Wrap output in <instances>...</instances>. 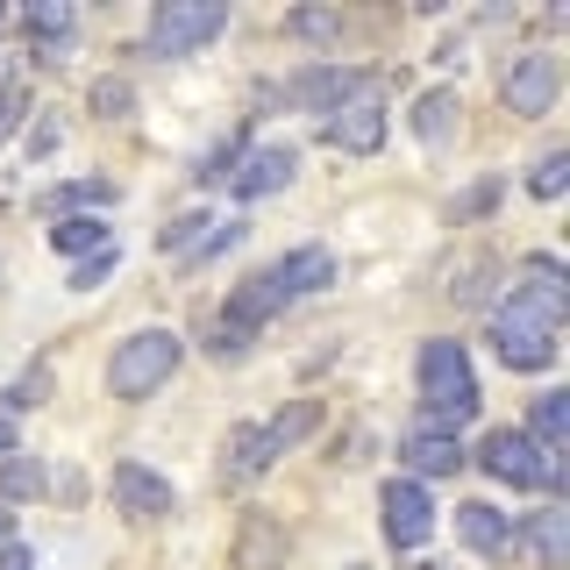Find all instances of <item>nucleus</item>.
<instances>
[{
	"label": "nucleus",
	"instance_id": "obj_1",
	"mask_svg": "<svg viewBox=\"0 0 570 570\" xmlns=\"http://www.w3.org/2000/svg\"><path fill=\"white\" fill-rule=\"evenodd\" d=\"M414 385H421V428H442L456 435L463 421L485 406V385H478V364L456 335H428L414 356Z\"/></svg>",
	"mask_w": 570,
	"mask_h": 570
},
{
	"label": "nucleus",
	"instance_id": "obj_2",
	"mask_svg": "<svg viewBox=\"0 0 570 570\" xmlns=\"http://www.w3.org/2000/svg\"><path fill=\"white\" fill-rule=\"evenodd\" d=\"M178 364H186V335L178 328H136V335L115 343V356H107V392H115L121 406H142V400H157V392L171 385Z\"/></svg>",
	"mask_w": 570,
	"mask_h": 570
},
{
	"label": "nucleus",
	"instance_id": "obj_3",
	"mask_svg": "<svg viewBox=\"0 0 570 570\" xmlns=\"http://www.w3.org/2000/svg\"><path fill=\"white\" fill-rule=\"evenodd\" d=\"M471 463L485 478H499V485H513V492H563V450H542L521 428H492Z\"/></svg>",
	"mask_w": 570,
	"mask_h": 570
},
{
	"label": "nucleus",
	"instance_id": "obj_4",
	"mask_svg": "<svg viewBox=\"0 0 570 570\" xmlns=\"http://www.w3.org/2000/svg\"><path fill=\"white\" fill-rule=\"evenodd\" d=\"M228 29V0H157L142 22V58H193Z\"/></svg>",
	"mask_w": 570,
	"mask_h": 570
},
{
	"label": "nucleus",
	"instance_id": "obj_5",
	"mask_svg": "<svg viewBox=\"0 0 570 570\" xmlns=\"http://www.w3.org/2000/svg\"><path fill=\"white\" fill-rule=\"evenodd\" d=\"M557 94H563V58H557V50L528 43V50H513V58L499 65V100H507V115L534 121V115L557 107Z\"/></svg>",
	"mask_w": 570,
	"mask_h": 570
},
{
	"label": "nucleus",
	"instance_id": "obj_6",
	"mask_svg": "<svg viewBox=\"0 0 570 570\" xmlns=\"http://www.w3.org/2000/svg\"><path fill=\"white\" fill-rule=\"evenodd\" d=\"M507 299L521 314L549 321V328H563V314H570V272L549 257V249H528V257H513V272H507Z\"/></svg>",
	"mask_w": 570,
	"mask_h": 570
},
{
	"label": "nucleus",
	"instance_id": "obj_7",
	"mask_svg": "<svg viewBox=\"0 0 570 570\" xmlns=\"http://www.w3.org/2000/svg\"><path fill=\"white\" fill-rule=\"evenodd\" d=\"M492 356L507 371H549L557 364V328H549V321H534V314H521L513 307V299H499L492 307Z\"/></svg>",
	"mask_w": 570,
	"mask_h": 570
},
{
	"label": "nucleus",
	"instance_id": "obj_8",
	"mask_svg": "<svg viewBox=\"0 0 570 570\" xmlns=\"http://www.w3.org/2000/svg\"><path fill=\"white\" fill-rule=\"evenodd\" d=\"M379 528H385V542L400 549V557H414L428 534H435V499H428V485H414V478H385L379 485Z\"/></svg>",
	"mask_w": 570,
	"mask_h": 570
},
{
	"label": "nucleus",
	"instance_id": "obj_9",
	"mask_svg": "<svg viewBox=\"0 0 570 570\" xmlns=\"http://www.w3.org/2000/svg\"><path fill=\"white\" fill-rule=\"evenodd\" d=\"M385 136H392V107L379 94H356V100L335 107V115H321V142L343 150V157H379Z\"/></svg>",
	"mask_w": 570,
	"mask_h": 570
},
{
	"label": "nucleus",
	"instance_id": "obj_10",
	"mask_svg": "<svg viewBox=\"0 0 570 570\" xmlns=\"http://www.w3.org/2000/svg\"><path fill=\"white\" fill-rule=\"evenodd\" d=\"M278 94L293 107H307V115H335V107L356 100V94H379V71H364V65H307V71H293Z\"/></svg>",
	"mask_w": 570,
	"mask_h": 570
},
{
	"label": "nucleus",
	"instance_id": "obj_11",
	"mask_svg": "<svg viewBox=\"0 0 570 570\" xmlns=\"http://www.w3.org/2000/svg\"><path fill=\"white\" fill-rule=\"evenodd\" d=\"M107 492H115V513H129V521H171L178 513V485L165 471H150L142 456H121L107 471Z\"/></svg>",
	"mask_w": 570,
	"mask_h": 570
},
{
	"label": "nucleus",
	"instance_id": "obj_12",
	"mask_svg": "<svg viewBox=\"0 0 570 570\" xmlns=\"http://www.w3.org/2000/svg\"><path fill=\"white\" fill-rule=\"evenodd\" d=\"M285 557H293V528H285L272 507H249L236 521L228 563H236V570H285Z\"/></svg>",
	"mask_w": 570,
	"mask_h": 570
},
{
	"label": "nucleus",
	"instance_id": "obj_13",
	"mask_svg": "<svg viewBox=\"0 0 570 570\" xmlns=\"http://www.w3.org/2000/svg\"><path fill=\"white\" fill-rule=\"evenodd\" d=\"M463 463H471V450H463L456 435H442V428H406L400 435V478H414V485H428V478H456Z\"/></svg>",
	"mask_w": 570,
	"mask_h": 570
},
{
	"label": "nucleus",
	"instance_id": "obj_14",
	"mask_svg": "<svg viewBox=\"0 0 570 570\" xmlns=\"http://www.w3.org/2000/svg\"><path fill=\"white\" fill-rule=\"evenodd\" d=\"M513 549H521L534 570H563V557H570V507L563 499L521 513V521H513Z\"/></svg>",
	"mask_w": 570,
	"mask_h": 570
},
{
	"label": "nucleus",
	"instance_id": "obj_15",
	"mask_svg": "<svg viewBox=\"0 0 570 570\" xmlns=\"http://www.w3.org/2000/svg\"><path fill=\"white\" fill-rule=\"evenodd\" d=\"M293 178H299V150H293V142H257V150H243L228 193H236V200H272V193L293 186Z\"/></svg>",
	"mask_w": 570,
	"mask_h": 570
},
{
	"label": "nucleus",
	"instance_id": "obj_16",
	"mask_svg": "<svg viewBox=\"0 0 570 570\" xmlns=\"http://www.w3.org/2000/svg\"><path fill=\"white\" fill-rule=\"evenodd\" d=\"M456 542L471 549V557H513V513H499L492 499H456Z\"/></svg>",
	"mask_w": 570,
	"mask_h": 570
},
{
	"label": "nucleus",
	"instance_id": "obj_17",
	"mask_svg": "<svg viewBox=\"0 0 570 570\" xmlns=\"http://www.w3.org/2000/svg\"><path fill=\"white\" fill-rule=\"evenodd\" d=\"M272 272V285H278V299L293 307V299H307V293H328L335 285V257L321 243H299V249H285L278 264H264Z\"/></svg>",
	"mask_w": 570,
	"mask_h": 570
},
{
	"label": "nucleus",
	"instance_id": "obj_18",
	"mask_svg": "<svg viewBox=\"0 0 570 570\" xmlns=\"http://www.w3.org/2000/svg\"><path fill=\"white\" fill-rule=\"evenodd\" d=\"M272 463H278V450H272V435H264V421H236V428H228V442H222V485H257Z\"/></svg>",
	"mask_w": 570,
	"mask_h": 570
},
{
	"label": "nucleus",
	"instance_id": "obj_19",
	"mask_svg": "<svg viewBox=\"0 0 570 570\" xmlns=\"http://www.w3.org/2000/svg\"><path fill=\"white\" fill-rule=\"evenodd\" d=\"M272 314H285V299H278V285L272 272H249L243 285H228V299H222V321L228 328H243V335H257Z\"/></svg>",
	"mask_w": 570,
	"mask_h": 570
},
{
	"label": "nucleus",
	"instance_id": "obj_20",
	"mask_svg": "<svg viewBox=\"0 0 570 570\" xmlns=\"http://www.w3.org/2000/svg\"><path fill=\"white\" fill-rule=\"evenodd\" d=\"M499 278H507V264H499L492 249H463V257L450 264V278H442V293H450L456 307H485V299L499 293Z\"/></svg>",
	"mask_w": 570,
	"mask_h": 570
},
{
	"label": "nucleus",
	"instance_id": "obj_21",
	"mask_svg": "<svg viewBox=\"0 0 570 570\" xmlns=\"http://www.w3.org/2000/svg\"><path fill=\"white\" fill-rule=\"evenodd\" d=\"M406 129H414L428 150H442V142L463 129V94L456 86H428V94L414 100V115H406Z\"/></svg>",
	"mask_w": 570,
	"mask_h": 570
},
{
	"label": "nucleus",
	"instance_id": "obj_22",
	"mask_svg": "<svg viewBox=\"0 0 570 570\" xmlns=\"http://www.w3.org/2000/svg\"><path fill=\"white\" fill-rule=\"evenodd\" d=\"M22 22H29V50H36V65H58V50L71 43V36H79V8H71V0H36Z\"/></svg>",
	"mask_w": 570,
	"mask_h": 570
},
{
	"label": "nucleus",
	"instance_id": "obj_23",
	"mask_svg": "<svg viewBox=\"0 0 570 570\" xmlns=\"http://www.w3.org/2000/svg\"><path fill=\"white\" fill-rule=\"evenodd\" d=\"M94 207H115V178H65V186L43 193V214L58 222V214H94Z\"/></svg>",
	"mask_w": 570,
	"mask_h": 570
},
{
	"label": "nucleus",
	"instance_id": "obj_24",
	"mask_svg": "<svg viewBox=\"0 0 570 570\" xmlns=\"http://www.w3.org/2000/svg\"><path fill=\"white\" fill-rule=\"evenodd\" d=\"M107 243L115 236H107L100 214H58V222H50V249H58V257H94Z\"/></svg>",
	"mask_w": 570,
	"mask_h": 570
},
{
	"label": "nucleus",
	"instance_id": "obj_25",
	"mask_svg": "<svg viewBox=\"0 0 570 570\" xmlns=\"http://www.w3.org/2000/svg\"><path fill=\"white\" fill-rule=\"evenodd\" d=\"M521 435H534L542 450H563V442H570V392H534Z\"/></svg>",
	"mask_w": 570,
	"mask_h": 570
},
{
	"label": "nucleus",
	"instance_id": "obj_26",
	"mask_svg": "<svg viewBox=\"0 0 570 570\" xmlns=\"http://www.w3.org/2000/svg\"><path fill=\"white\" fill-rule=\"evenodd\" d=\"M207 228H214V214L207 207H186V214H171L165 228H157V257H171V264H186L193 249L207 243Z\"/></svg>",
	"mask_w": 570,
	"mask_h": 570
},
{
	"label": "nucleus",
	"instance_id": "obj_27",
	"mask_svg": "<svg viewBox=\"0 0 570 570\" xmlns=\"http://www.w3.org/2000/svg\"><path fill=\"white\" fill-rule=\"evenodd\" d=\"M321 428V400H285L272 421H264V435H272V450L285 456V450H299V442H307Z\"/></svg>",
	"mask_w": 570,
	"mask_h": 570
},
{
	"label": "nucleus",
	"instance_id": "obj_28",
	"mask_svg": "<svg viewBox=\"0 0 570 570\" xmlns=\"http://www.w3.org/2000/svg\"><path fill=\"white\" fill-rule=\"evenodd\" d=\"M50 492V471L36 456H0V507H22V499H43Z\"/></svg>",
	"mask_w": 570,
	"mask_h": 570
},
{
	"label": "nucleus",
	"instance_id": "obj_29",
	"mask_svg": "<svg viewBox=\"0 0 570 570\" xmlns=\"http://www.w3.org/2000/svg\"><path fill=\"white\" fill-rule=\"evenodd\" d=\"M243 150H249V121H236V129H228L222 142H214V150L200 157V186H228V178H236V165H243Z\"/></svg>",
	"mask_w": 570,
	"mask_h": 570
},
{
	"label": "nucleus",
	"instance_id": "obj_30",
	"mask_svg": "<svg viewBox=\"0 0 570 570\" xmlns=\"http://www.w3.org/2000/svg\"><path fill=\"white\" fill-rule=\"evenodd\" d=\"M293 43H343V8H285Z\"/></svg>",
	"mask_w": 570,
	"mask_h": 570
},
{
	"label": "nucleus",
	"instance_id": "obj_31",
	"mask_svg": "<svg viewBox=\"0 0 570 570\" xmlns=\"http://www.w3.org/2000/svg\"><path fill=\"white\" fill-rule=\"evenodd\" d=\"M528 193H534V200H563V193H570V150H542V157H534V165H528Z\"/></svg>",
	"mask_w": 570,
	"mask_h": 570
},
{
	"label": "nucleus",
	"instance_id": "obj_32",
	"mask_svg": "<svg viewBox=\"0 0 570 570\" xmlns=\"http://www.w3.org/2000/svg\"><path fill=\"white\" fill-rule=\"evenodd\" d=\"M86 107H94L100 121H129V115H136V86L107 71V79H94V94H86Z\"/></svg>",
	"mask_w": 570,
	"mask_h": 570
},
{
	"label": "nucleus",
	"instance_id": "obj_33",
	"mask_svg": "<svg viewBox=\"0 0 570 570\" xmlns=\"http://www.w3.org/2000/svg\"><path fill=\"white\" fill-rule=\"evenodd\" d=\"M115 264H121V249H115V243L94 249V257H79V264H71V293H100V285L115 278Z\"/></svg>",
	"mask_w": 570,
	"mask_h": 570
},
{
	"label": "nucleus",
	"instance_id": "obj_34",
	"mask_svg": "<svg viewBox=\"0 0 570 570\" xmlns=\"http://www.w3.org/2000/svg\"><path fill=\"white\" fill-rule=\"evenodd\" d=\"M499 193H507V178H478V186L450 207V222H456V228H463V222H485V214L499 207Z\"/></svg>",
	"mask_w": 570,
	"mask_h": 570
},
{
	"label": "nucleus",
	"instance_id": "obj_35",
	"mask_svg": "<svg viewBox=\"0 0 570 570\" xmlns=\"http://www.w3.org/2000/svg\"><path fill=\"white\" fill-rule=\"evenodd\" d=\"M243 236H249V228L236 222V214H228V222H214V228H207V243H200V249H193V257H186V264H214V257H228V249H236Z\"/></svg>",
	"mask_w": 570,
	"mask_h": 570
},
{
	"label": "nucleus",
	"instance_id": "obj_36",
	"mask_svg": "<svg viewBox=\"0 0 570 570\" xmlns=\"http://www.w3.org/2000/svg\"><path fill=\"white\" fill-rule=\"evenodd\" d=\"M22 121H29V86L22 79H0V142L22 129Z\"/></svg>",
	"mask_w": 570,
	"mask_h": 570
},
{
	"label": "nucleus",
	"instance_id": "obj_37",
	"mask_svg": "<svg viewBox=\"0 0 570 570\" xmlns=\"http://www.w3.org/2000/svg\"><path fill=\"white\" fill-rule=\"evenodd\" d=\"M243 350H249V335H243V328H228V321L214 314V343H207V356H222V364H228V356H243Z\"/></svg>",
	"mask_w": 570,
	"mask_h": 570
},
{
	"label": "nucleus",
	"instance_id": "obj_38",
	"mask_svg": "<svg viewBox=\"0 0 570 570\" xmlns=\"http://www.w3.org/2000/svg\"><path fill=\"white\" fill-rule=\"evenodd\" d=\"M50 150H58V121H36V129H29V157H50Z\"/></svg>",
	"mask_w": 570,
	"mask_h": 570
},
{
	"label": "nucleus",
	"instance_id": "obj_39",
	"mask_svg": "<svg viewBox=\"0 0 570 570\" xmlns=\"http://www.w3.org/2000/svg\"><path fill=\"white\" fill-rule=\"evenodd\" d=\"M0 570H36V549L29 542H8V549H0Z\"/></svg>",
	"mask_w": 570,
	"mask_h": 570
},
{
	"label": "nucleus",
	"instance_id": "obj_40",
	"mask_svg": "<svg viewBox=\"0 0 570 570\" xmlns=\"http://www.w3.org/2000/svg\"><path fill=\"white\" fill-rule=\"evenodd\" d=\"M463 50H471V36H450V43L435 50V65H463Z\"/></svg>",
	"mask_w": 570,
	"mask_h": 570
},
{
	"label": "nucleus",
	"instance_id": "obj_41",
	"mask_svg": "<svg viewBox=\"0 0 570 570\" xmlns=\"http://www.w3.org/2000/svg\"><path fill=\"white\" fill-rule=\"evenodd\" d=\"M8 542H22V534H14V513L0 507V549H8Z\"/></svg>",
	"mask_w": 570,
	"mask_h": 570
},
{
	"label": "nucleus",
	"instance_id": "obj_42",
	"mask_svg": "<svg viewBox=\"0 0 570 570\" xmlns=\"http://www.w3.org/2000/svg\"><path fill=\"white\" fill-rule=\"evenodd\" d=\"M0 456H14V421L0 414Z\"/></svg>",
	"mask_w": 570,
	"mask_h": 570
},
{
	"label": "nucleus",
	"instance_id": "obj_43",
	"mask_svg": "<svg viewBox=\"0 0 570 570\" xmlns=\"http://www.w3.org/2000/svg\"><path fill=\"white\" fill-rule=\"evenodd\" d=\"M414 570H442V563H414Z\"/></svg>",
	"mask_w": 570,
	"mask_h": 570
},
{
	"label": "nucleus",
	"instance_id": "obj_44",
	"mask_svg": "<svg viewBox=\"0 0 570 570\" xmlns=\"http://www.w3.org/2000/svg\"><path fill=\"white\" fill-rule=\"evenodd\" d=\"M0 29H8V8H0Z\"/></svg>",
	"mask_w": 570,
	"mask_h": 570
},
{
	"label": "nucleus",
	"instance_id": "obj_45",
	"mask_svg": "<svg viewBox=\"0 0 570 570\" xmlns=\"http://www.w3.org/2000/svg\"><path fill=\"white\" fill-rule=\"evenodd\" d=\"M350 570H371V563H350Z\"/></svg>",
	"mask_w": 570,
	"mask_h": 570
}]
</instances>
